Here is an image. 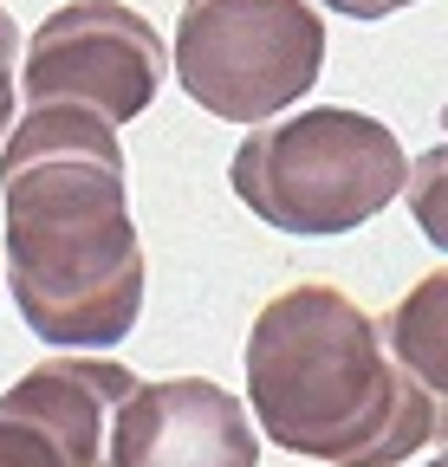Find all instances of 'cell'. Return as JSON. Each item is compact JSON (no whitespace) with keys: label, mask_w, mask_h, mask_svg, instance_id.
<instances>
[{"label":"cell","mask_w":448,"mask_h":467,"mask_svg":"<svg viewBox=\"0 0 448 467\" xmlns=\"http://www.w3.org/2000/svg\"><path fill=\"white\" fill-rule=\"evenodd\" d=\"M331 14H345V20H390V14H403L410 0H325Z\"/></svg>","instance_id":"obj_11"},{"label":"cell","mask_w":448,"mask_h":467,"mask_svg":"<svg viewBox=\"0 0 448 467\" xmlns=\"http://www.w3.org/2000/svg\"><path fill=\"white\" fill-rule=\"evenodd\" d=\"M14 85H20V26H14V14L0 7V150H7V137H14Z\"/></svg>","instance_id":"obj_10"},{"label":"cell","mask_w":448,"mask_h":467,"mask_svg":"<svg viewBox=\"0 0 448 467\" xmlns=\"http://www.w3.org/2000/svg\"><path fill=\"white\" fill-rule=\"evenodd\" d=\"M247 402L260 441L331 467H397L435 441L429 402L339 285H287L254 312Z\"/></svg>","instance_id":"obj_2"},{"label":"cell","mask_w":448,"mask_h":467,"mask_svg":"<svg viewBox=\"0 0 448 467\" xmlns=\"http://www.w3.org/2000/svg\"><path fill=\"white\" fill-rule=\"evenodd\" d=\"M110 358H46L0 396V467H98L110 461V416L137 389Z\"/></svg>","instance_id":"obj_6"},{"label":"cell","mask_w":448,"mask_h":467,"mask_svg":"<svg viewBox=\"0 0 448 467\" xmlns=\"http://www.w3.org/2000/svg\"><path fill=\"white\" fill-rule=\"evenodd\" d=\"M0 292H7V266H0Z\"/></svg>","instance_id":"obj_13"},{"label":"cell","mask_w":448,"mask_h":467,"mask_svg":"<svg viewBox=\"0 0 448 467\" xmlns=\"http://www.w3.org/2000/svg\"><path fill=\"white\" fill-rule=\"evenodd\" d=\"M0 266L33 337L110 350L143 312V241L124 195L118 124L78 104H33L0 150Z\"/></svg>","instance_id":"obj_1"},{"label":"cell","mask_w":448,"mask_h":467,"mask_svg":"<svg viewBox=\"0 0 448 467\" xmlns=\"http://www.w3.org/2000/svg\"><path fill=\"white\" fill-rule=\"evenodd\" d=\"M170 78L156 26L124 0H66L26 46L20 85L33 104H78L104 124H137Z\"/></svg>","instance_id":"obj_5"},{"label":"cell","mask_w":448,"mask_h":467,"mask_svg":"<svg viewBox=\"0 0 448 467\" xmlns=\"http://www.w3.org/2000/svg\"><path fill=\"white\" fill-rule=\"evenodd\" d=\"M403 195H410V214H416V227H422L429 241L448 254V137L410 162V189H403Z\"/></svg>","instance_id":"obj_9"},{"label":"cell","mask_w":448,"mask_h":467,"mask_svg":"<svg viewBox=\"0 0 448 467\" xmlns=\"http://www.w3.org/2000/svg\"><path fill=\"white\" fill-rule=\"evenodd\" d=\"M397 370L416 383V396L429 402L435 441H448V266L422 273L397 306L377 318Z\"/></svg>","instance_id":"obj_8"},{"label":"cell","mask_w":448,"mask_h":467,"mask_svg":"<svg viewBox=\"0 0 448 467\" xmlns=\"http://www.w3.org/2000/svg\"><path fill=\"white\" fill-rule=\"evenodd\" d=\"M170 66L221 124H273L325 72V20L312 0H182Z\"/></svg>","instance_id":"obj_4"},{"label":"cell","mask_w":448,"mask_h":467,"mask_svg":"<svg viewBox=\"0 0 448 467\" xmlns=\"http://www.w3.org/2000/svg\"><path fill=\"white\" fill-rule=\"evenodd\" d=\"M241 208L293 241H339L377 221L410 189V156L397 130L345 104H312L299 117L247 130L228 162Z\"/></svg>","instance_id":"obj_3"},{"label":"cell","mask_w":448,"mask_h":467,"mask_svg":"<svg viewBox=\"0 0 448 467\" xmlns=\"http://www.w3.org/2000/svg\"><path fill=\"white\" fill-rule=\"evenodd\" d=\"M110 467H260V435L234 389L208 377H162L118 402Z\"/></svg>","instance_id":"obj_7"},{"label":"cell","mask_w":448,"mask_h":467,"mask_svg":"<svg viewBox=\"0 0 448 467\" xmlns=\"http://www.w3.org/2000/svg\"><path fill=\"white\" fill-rule=\"evenodd\" d=\"M429 467H448V448H442V454H435V461H429Z\"/></svg>","instance_id":"obj_12"}]
</instances>
